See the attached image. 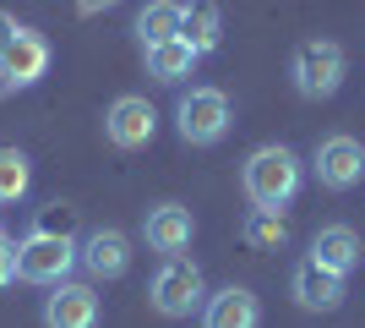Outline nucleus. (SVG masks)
<instances>
[{"label":"nucleus","mask_w":365,"mask_h":328,"mask_svg":"<svg viewBox=\"0 0 365 328\" xmlns=\"http://www.w3.org/2000/svg\"><path fill=\"white\" fill-rule=\"evenodd\" d=\"M240 187H245V197H251V208L284 214V208L300 197V187H305V159L294 154V148H284V142H262V148L245 154Z\"/></svg>","instance_id":"nucleus-1"},{"label":"nucleus","mask_w":365,"mask_h":328,"mask_svg":"<svg viewBox=\"0 0 365 328\" xmlns=\"http://www.w3.org/2000/svg\"><path fill=\"white\" fill-rule=\"evenodd\" d=\"M344 77H349V55H344V44H333V39H300L289 55V82L294 94L311 99V104H322V99H333L338 88H344Z\"/></svg>","instance_id":"nucleus-2"},{"label":"nucleus","mask_w":365,"mask_h":328,"mask_svg":"<svg viewBox=\"0 0 365 328\" xmlns=\"http://www.w3.org/2000/svg\"><path fill=\"white\" fill-rule=\"evenodd\" d=\"M229 126H235V109H229L224 88H185L175 99V131L191 148H218L229 137Z\"/></svg>","instance_id":"nucleus-3"},{"label":"nucleus","mask_w":365,"mask_h":328,"mask_svg":"<svg viewBox=\"0 0 365 328\" xmlns=\"http://www.w3.org/2000/svg\"><path fill=\"white\" fill-rule=\"evenodd\" d=\"M82 263V247L71 235H55V230H33L28 241H16V274L28 284H66L71 268Z\"/></svg>","instance_id":"nucleus-4"},{"label":"nucleus","mask_w":365,"mask_h":328,"mask_svg":"<svg viewBox=\"0 0 365 328\" xmlns=\"http://www.w3.org/2000/svg\"><path fill=\"white\" fill-rule=\"evenodd\" d=\"M153 312L158 317H191L202 312V301H207V279H202V268L191 257H164V268L153 274Z\"/></svg>","instance_id":"nucleus-5"},{"label":"nucleus","mask_w":365,"mask_h":328,"mask_svg":"<svg viewBox=\"0 0 365 328\" xmlns=\"http://www.w3.org/2000/svg\"><path fill=\"white\" fill-rule=\"evenodd\" d=\"M311 175H317L327 192H354L365 181V142L349 137V131L322 137L317 154H311Z\"/></svg>","instance_id":"nucleus-6"},{"label":"nucleus","mask_w":365,"mask_h":328,"mask_svg":"<svg viewBox=\"0 0 365 328\" xmlns=\"http://www.w3.org/2000/svg\"><path fill=\"white\" fill-rule=\"evenodd\" d=\"M104 137L115 142L120 154H137V148H148V142L158 137V109L142 94H120L104 109Z\"/></svg>","instance_id":"nucleus-7"},{"label":"nucleus","mask_w":365,"mask_h":328,"mask_svg":"<svg viewBox=\"0 0 365 328\" xmlns=\"http://www.w3.org/2000/svg\"><path fill=\"white\" fill-rule=\"evenodd\" d=\"M289 296L300 301L305 312H338L344 296H349V279L333 274V268H322L317 257H300L294 274H289Z\"/></svg>","instance_id":"nucleus-8"},{"label":"nucleus","mask_w":365,"mask_h":328,"mask_svg":"<svg viewBox=\"0 0 365 328\" xmlns=\"http://www.w3.org/2000/svg\"><path fill=\"white\" fill-rule=\"evenodd\" d=\"M49 71V39L38 28H16V39L0 49V77L11 88H33Z\"/></svg>","instance_id":"nucleus-9"},{"label":"nucleus","mask_w":365,"mask_h":328,"mask_svg":"<svg viewBox=\"0 0 365 328\" xmlns=\"http://www.w3.org/2000/svg\"><path fill=\"white\" fill-rule=\"evenodd\" d=\"M98 317H104V307H98V290L93 284H55L44 301V328H98Z\"/></svg>","instance_id":"nucleus-10"},{"label":"nucleus","mask_w":365,"mask_h":328,"mask_svg":"<svg viewBox=\"0 0 365 328\" xmlns=\"http://www.w3.org/2000/svg\"><path fill=\"white\" fill-rule=\"evenodd\" d=\"M76 247H82V268H88L93 279H120L125 268H131V235L115 230V224L88 230Z\"/></svg>","instance_id":"nucleus-11"},{"label":"nucleus","mask_w":365,"mask_h":328,"mask_svg":"<svg viewBox=\"0 0 365 328\" xmlns=\"http://www.w3.org/2000/svg\"><path fill=\"white\" fill-rule=\"evenodd\" d=\"M142 235H148L153 252L180 257V252L191 247V235H197V219H191L185 203H158V208H148V219H142Z\"/></svg>","instance_id":"nucleus-12"},{"label":"nucleus","mask_w":365,"mask_h":328,"mask_svg":"<svg viewBox=\"0 0 365 328\" xmlns=\"http://www.w3.org/2000/svg\"><path fill=\"white\" fill-rule=\"evenodd\" d=\"M202 328H262V301L245 284H224L202 301Z\"/></svg>","instance_id":"nucleus-13"},{"label":"nucleus","mask_w":365,"mask_h":328,"mask_svg":"<svg viewBox=\"0 0 365 328\" xmlns=\"http://www.w3.org/2000/svg\"><path fill=\"white\" fill-rule=\"evenodd\" d=\"M311 257H317L322 268H333V274L349 279L354 268H360L365 247H360V235H354V224H322V230L311 235Z\"/></svg>","instance_id":"nucleus-14"},{"label":"nucleus","mask_w":365,"mask_h":328,"mask_svg":"<svg viewBox=\"0 0 365 328\" xmlns=\"http://www.w3.org/2000/svg\"><path fill=\"white\" fill-rule=\"evenodd\" d=\"M180 39L197 55H213L218 39H224V11H218V0H185L180 6Z\"/></svg>","instance_id":"nucleus-15"},{"label":"nucleus","mask_w":365,"mask_h":328,"mask_svg":"<svg viewBox=\"0 0 365 328\" xmlns=\"http://www.w3.org/2000/svg\"><path fill=\"white\" fill-rule=\"evenodd\" d=\"M142 61H148V77H153V82H169V88H175V82H185L191 71H197L202 55L185 44V39H169V44L142 49Z\"/></svg>","instance_id":"nucleus-16"},{"label":"nucleus","mask_w":365,"mask_h":328,"mask_svg":"<svg viewBox=\"0 0 365 328\" xmlns=\"http://www.w3.org/2000/svg\"><path fill=\"white\" fill-rule=\"evenodd\" d=\"M137 39H142V49L180 39V0H148L137 11Z\"/></svg>","instance_id":"nucleus-17"},{"label":"nucleus","mask_w":365,"mask_h":328,"mask_svg":"<svg viewBox=\"0 0 365 328\" xmlns=\"http://www.w3.org/2000/svg\"><path fill=\"white\" fill-rule=\"evenodd\" d=\"M240 235H245V247H257V252H284L289 247V224H284V214H273V208H251Z\"/></svg>","instance_id":"nucleus-18"},{"label":"nucleus","mask_w":365,"mask_h":328,"mask_svg":"<svg viewBox=\"0 0 365 328\" xmlns=\"http://www.w3.org/2000/svg\"><path fill=\"white\" fill-rule=\"evenodd\" d=\"M28 187H33L28 154H22V148H0V203H16V197H28Z\"/></svg>","instance_id":"nucleus-19"},{"label":"nucleus","mask_w":365,"mask_h":328,"mask_svg":"<svg viewBox=\"0 0 365 328\" xmlns=\"http://www.w3.org/2000/svg\"><path fill=\"white\" fill-rule=\"evenodd\" d=\"M11 279H22V274H16V241L0 230V290H6Z\"/></svg>","instance_id":"nucleus-20"},{"label":"nucleus","mask_w":365,"mask_h":328,"mask_svg":"<svg viewBox=\"0 0 365 328\" xmlns=\"http://www.w3.org/2000/svg\"><path fill=\"white\" fill-rule=\"evenodd\" d=\"M115 6H120V0H76L82 16H104V11H115Z\"/></svg>","instance_id":"nucleus-21"},{"label":"nucleus","mask_w":365,"mask_h":328,"mask_svg":"<svg viewBox=\"0 0 365 328\" xmlns=\"http://www.w3.org/2000/svg\"><path fill=\"white\" fill-rule=\"evenodd\" d=\"M11 39H16V16H6V11H0V49L11 44Z\"/></svg>","instance_id":"nucleus-22"},{"label":"nucleus","mask_w":365,"mask_h":328,"mask_svg":"<svg viewBox=\"0 0 365 328\" xmlns=\"http://www.w3.org/2000/svg\"><path fill=\"white\" fill-rule=\"evenodd\" d=\"M0 230H6V224H0Z\"/></svg>","instance_id":"nucleus-23"}]
</instances>
